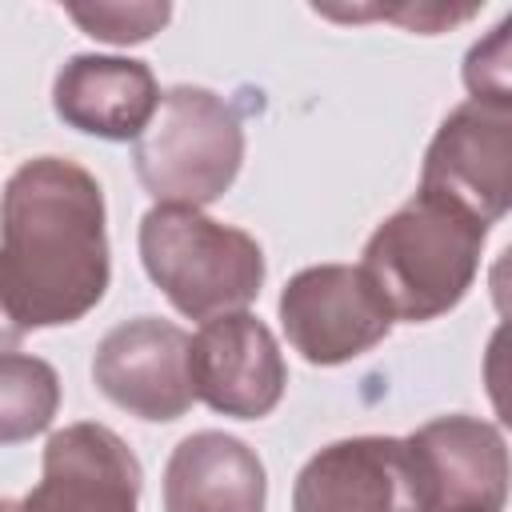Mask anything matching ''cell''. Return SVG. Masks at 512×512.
I'll list each match as a JSON object with an SVG mask.
<instances>
[{
  "label": "cell",
  "instance_id": "1",
  "mask_svg": "<svg viewBox=\"0 0 512 512\" xmlns=\"http://www.w3.org/2000/svg\"><path fill=\"white\" fill-rule=\"evenodd\" d=\"M104 192L64 156L24 160L0 192V304L24 332L76 324L108 292Z\"/></svg>",
  "mask_w": 512,
  "mask_h": 512
},
{
  "label": "cell",
  "instance_id": "2",
  "mask_svg": "<svg viewBox=\"0 0 512 512\" xmlns=\"http://www.w3.org/2000/svg\"><path fill=\"white\" fill-rule=\"evenodd\" d=\"M484 240L488 224L468 216L460 204L416 192L368 236L360 272L380 292L392 320L424 324L468 296Z\"/></svg>",
  "mask_w": 512,
  "mask_h": 512
},
{
  "label": "cell",
  "instance_id": "3",
  "mask_svg": "<svg viewBox=\"0 0 512 512\" xmlns=\"http://www.w3.org/2000/svg\"><path fill=\"white\" fill-rule=\"evenodd\" d=\"M140 260L168 304L204 324L244 312L264 284V252L256 236L184 204H156L144 212Z\"/></svg>",
  "mask_w": 512,
  "mask_h": 512
},
{
  "label": "cell",
  "instance_id": "4",
  "mask_svg": "<svg viewBox=\"0 0 512 512\" xmlns=\"http://www.w3.org/2000/svg\"><path fill=\"white\" fill-rule=\"evenodd\" d=\"M240 164L244 128L236 112L196 84L160 92L156 116L132 148V168L156 204L204 208L232 188Z\"/></svg>",
  "mask_w": 512,
  "mask_h": 512
},
{
  "label": "cell",
  "instance_id": "5",
  "mask_svg": "<svg viewBox=\"0 0 512 512\" xmlns=\"http://www.w3.org/2000/svg\"><path fill=\"white\" fill-rule=\"evenodd\" d=\"M280 324L308 364L332 368L372 352L396 320L360 264H312L284 284Z\"/></svg>",
  "mask_w": 512,
  "mask_h": 512
},
{
  "label": "cell",
  "instance_id": "6",
  "mask_svg": "<svg viewBox=\"0 0 512 512\" xmlns=\"http://www.w3.org/2000/svg\"><path fill=\"white\" fill-rule=\"evenodd\" d=\"M420 192L460 204L488 228L504 220L512 200V104H456L424 152Z\"/></svg>",
  "mask_w": 512,
  "mask_h": 512
},
{
  "label": "cell",
  "instance_id": "7",
  "mask_svg": "<svg viewBox=\"0 0 512 512\" xmlns=\"http://www.w3.org/2000/svg\"><path fill=\"white\" fill-rule=\"evenodd\" d=\"M420 512H504L508 448L480 416H436L404 436Z\"/></svg>",
  "mask_w": 512,
  "mask_h": 512
},
{
  "label": "cell",
  "instance_id": "8",
  "mask_svg": "<svg viewBox=\"0 0 512 512\" xmlns=\"http://www.w3.org/2000/svg\"><path fill=\"white\" fill-rule=\"evenodd\" d=\"M192 336L160 316H136L104 332L92 356L96 388L140 420H180L196 392L188 376Z\"/></svg>",
  "mask_w": 512,
  "mask_h": 512
},
{
  "label": "cell",
  "instance_id": "9",
  "mask_svg": "<svg viewBox=\"0 0 512 512\" xmlns=\"http://www.w3.org/2000/svg\"><path fill=\"white\" fill-rule=\"evenodd\" d=\"M188 376L196 400L220 416L260 420L268 416L288 384L284 352L272 328L252 312H228L208 320L188 348Z\"/></svg>",
  "mask_w": 512,
  "mask_h": 512
},
{
  "label": "cell",
  "instance_id": "10",
  "mask_svg": "<svg viewBox=\"0 0 512 512\" xmlns=\"http://www.w3.org/2000/svg\"><path fill=\"white\" fill-rule=\"evenodd\" d=\"M140 484L136 452L108 424L80 420L48 436L44 476L20 512H136Z\"/></svg>",
  "mask_w": 512,
  "mask_h": 512
},
{
  "label": "cell",
  "instance_id": "11",
  "mask_svg": "<svg viewBox=\"0 0 512 512\" xmlns=\"http://www.w3.org/2000/svg\"><path fill=\"white\" fill-rule=\"evenodd\" d=\"M292 512H420L408 444L352 436L320 448L296 476Z\"/></svg>",
  "mask_w": 512,
  "mask_h": 512
},
{
  "label": "cell",
  "instance_id": "12",
  "mask_svg": "<svg viewBox=\"0 0 512 512\" xmlns=\"http://www.w3.org/2000/svg\"><path fill=\"white\" fill-rule=\"evenodd\" d=\"M160 84L144 60L132 56H72L52 80L56 116L100 140H136L156 116Z\"/></svg>",
  "mask_w": 512,
  "mask_h": 512
},
{
  "label": "cell",
  "instance_id": "13",
  "mask_svg": "<svg viewBox=\"0 0 512 512\" xmlns=\"http://www.w3.org/2000/svg\"><path fill=\"white\" fill-rule=\"evenodd\" d=\"M260 456L228 432L184 436L164 464V512H264Z\"/></svg>",
  "mask_w": 512,
  "mask_h": 512
},
{
  "label": "cell",
  "instance_id": "14",
  "mask_svg": "<svg viewBox=\"0 0 512 512\" xmlns=\"http://www.w3.org/2000/svg\"><path fill=\"white\" fill-rule=\"evenodd\" d=\"M60 408V376L28 352H0V444L40 436Z\"/></svg>",
  "mask_w": 512,
  "mask_h": 512
},
{
  "label": "cell",
  "instance_id": "15",
  "mask_svg": "<svg viewBox=\"0 0 512 512\" xmlns=\"http://www.w3.org/2000/svg\"><path fill=\"white\" fill-rule=\"evenodd\" d=\"M68 16L104 44H140L172 16L168 4H68Z\"/></svg>",
  "mask_w": 512,
  "mask_h": 512
},
{
  "label": "cell",
  "instance_id": "16",
  "mask_svg": "<svg viewBox=\"0 0 512 512\" xmlns=\"http://www.w3.org/2000/svg\"><path fill=\"white\" fill-rule=\"evenodd\" d=\"M464 84H468L472 100L512 104V92H508V20H500L488 40L472 44V52L464 60Z\"/></svg>",
  "mask_w": 512,
  "mask_h": 512
},
{
  "label": "cell",
  "instance_id": "17",
  "mask_svg": "<svg viewBox=\"0 0 512 512\" xmlns=\"http://www.w3.org/2000/svg\"><path fill=\"white\" fill-rule=\"evenodd\" d=\"M20 340H24V328H16L8 320V312H4V304H0V352H12Z\"/></svg>",
  "mask_w": 512,
  "mask_h": 512
},
{
  "label": "cell",
  "instance_id": "18",
  "mask_svg": "<svg viewBox=\"0 0 512 512\" xmlns=\"http://www.w3.org/2000/svg\"><path fill=\"white\" fill-rule=\"evenodd\" d=\"M0 512H20V500H8V496H0Z\"/></svg>",
  "mask_w": 512,
  "mask_h": 512
}]
</instances>
